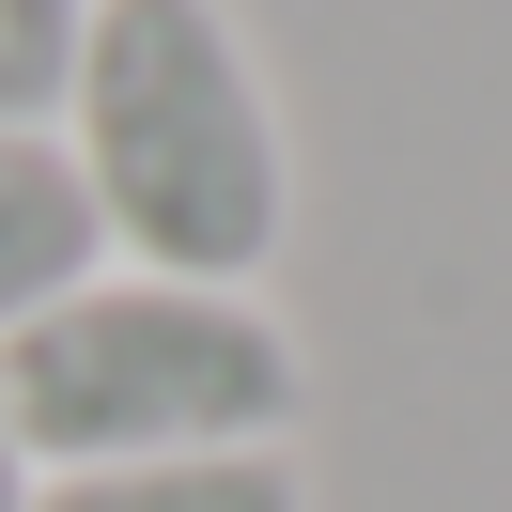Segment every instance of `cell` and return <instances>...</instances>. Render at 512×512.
Masks as SVG:
<instances>
[{
  "mask_svg": "<svg viewBox=\"0 0 512 512\" xmlns=\"http://www.w3.org/2000/svg\"><path fill=\"white\" fill-rule=\"evenodd\" d=\"M47 140L94 202V249L140 280L264 295V264L295 249V140L233 0H94Z\"/></svg>",
  "mask_w": 512,
  "mask_h": 512,
  "instance_id": "obj_1",
  "label": "cell"
},
{
  "mask_svg": "<svg viewBox=\"0 0 512 512\" xmlns=\"http://www.w3.org/2000/svg\"><path fill=\"white\" fill-rule=\"evenodd\" d=\"M0 435L32 450V481L171 466V450H295L311 435V342L280 326V295L94 264L32 326H0Z\"/></svg>",
  "mask_w": 512,
  "mask_h": 512,
  "instance_id": "obj_2",
  "label": "cell"
},
{
  "mask_svg": "<svg viewBox=\"0 0 512 512\" xmlns=\"http://www.w3.org/2000/svg\"><path fill=\"white\" fill-rule=\"evenodd\" d=\"M94 202H78V171H63V140L47 125H0V326H32L47 295H78L94 280Z\"/></svg>",
  "mask_w": 512,
  "mask_h": 512,
  "instance_id": "obj_3",
  "label": "cell"
},
{
  "mask_svg": "<svg viewBox=\"0 0 512 512\" xmlns=\"http://www.w3.org/2000/svg\"><path fill=\"white\" fill-rule=\"evenodd\" d=\"M32 512H311V450H171V466H63Z\"/></svg>",
  "mask_w": 512,
  "mask_h": 512,
  "instance_id": "obj_4",
  "label": "cell"
},
{
  "mask_svg": "<svg viewBox=\"0 0 512 512\" xmlns=\"http://www.w3.org/2000/svg\"><path fill=\"white\" fill-rule=\"evenodd\" d=\"M78 32H94V0H0V125H63Z\"/></svg>",
  "mask_w": 512,
  "mask_h": 512,
  "instance_id": "obj_5",
  "label": "cell"
},
{
  "mask_svg": "<svg viewBox=\"0 0 512 512\" xmlns=\"http://www.w3.org/2000/svg\"><path fill=\"white\" fill-rule=\"evenodd\" d=\"M0 512H32V450H16V435H0Z\"/></svg>",
  "mask_w": 512,
  "mask_h": 512,
  "instance_id": "obj_6",
  "label": "cell"
}]
</instances>
